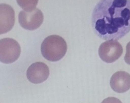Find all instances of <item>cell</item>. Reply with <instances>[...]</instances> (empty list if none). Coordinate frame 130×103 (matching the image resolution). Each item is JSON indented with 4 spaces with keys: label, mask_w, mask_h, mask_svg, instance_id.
I'll return each mask as SVG.
<instances>
[{
    "label": "cell",
    "mask_w": 130,
    "mask_h": 103,
    "mask_svg": "<svg viewBox=\"0 0 130 103\" xmlns=\"http://www.w3.org/2000/svg\"><path fill=\"white\" fill-rule=\"evenodd\" d=\"M67 45L60 36L54 35L45 39L41 46L43 57L48 61L56 62L60 60L66 54Z\"/></svg>",
    "instance_id": "7a4b0ae2"
},
{
    "label": "cell",
    "mask_w": 130,
    "mask_h": 103,
    "mask_svg": "<svg viewBox=\"0 0 130 103\" xmlns=\"http://www.w3.org/2000/svg\"><path fill=\"white\" fill-rule=\"evenodd\" d=\"M18 5L26 11H30L36 8L39 0H17Z\"/></svg>",
    "instance_id": "9c48e42d"
},
{
    "label": "cell",
    "mask_w": 130,
    "mask_h": 103,
    "mask_svg": "<svg viewBox=\"0 0 130 103\" xmlns=\"http://www.w3.org/2000/svg\"><path fill=\"white\" fill-rule=\"evenodd\" d=\"M126 53L124 56L125 61L126 63L130 65V41L126 46Z\"/></svg>",
    "instance_id": "30bf717a"
},
{
    "label": "cell",
    "mask_w": 130,
    "mask_h": 103,
    "mask_svg": "<svg viewBox=\"0 0 130 103\" xmlns=\"http://www.w3.org/2000/svg\"><path fill=\"white\" fill-rule=\"evenodd\" d=\"M112 90L119 93H124L130 89V75L124 71L116 72L112 75L110 81Z\"/></svg>",
    "instance_id": "ba28073f"
},
{
    "label": "cell",
    "mask_w": 130,
    "mask_h": 103,
    "mask_svg": "<svg viewBox=\"0 0 130 103\" xmlns=\"http://www.w3.org/2000/svg\"><path fill=\"white\" fill-rule=\"evenodd\" d=\"M123 48L117 40H108L103 43L99 49L100 58L107 63H112L118 59L123 53Z\"/></svg>",
    "instance_id": "277c9868"
},
{
    "label": "cell",
    "mask_w": 130,
    "mask_h": 103,
    "mask_svg": "<svg viewBox=\"0 0 130 103\" xmlns=\"http://www.w3.org/2000/svg\"><path fill=\"white\" fill-rule=\"evenodd\" d=\"M15 22L14 9L6 4H0V35L11 30Z\"/></svg>",
    "instance_id": "52a82bcc"
},
{
    "label": "cell",
    "mask_w": 130,
    "mask_h": 103,
    "mask_svg": "<svg viewBox=\"0 0 130 103\" xmlns=\"http://www.w3.org/2000/svg\"><path fill=\"white\" fill-rule=\"evenodd\" d=\"M92 24L101 39H121L130 31V0H100L93 11Z\"/></svg>",
    "instance_id": "6da1fadb"
},
{
    "label": "cell",
    "mask_w": 130,
    "mask_h": 103,
    "mask_svg": "<svg viewBox=\"0 0 130 103\" xmlns=\"http://www.w3.org/2000/svg\"><path fill=\"white\" fill-rule=\"evenodd\" d=\"M20 45L15 40L5 38L0 40V62L10 64L16 61L21 53Z\"/></svg>",
    "instance_id": "3957f363"
},
{
    "label": "cell",
    "mask_w": 130,
    "mask_h": 103,
    "mask_svg": "<svg viewBox=\"0 0 130 103\" xmlns=\"http://www.w3.org/2000/svg\"><path fill=\"white\" fill-rule=\"evenodd\" d=\"M102 103H122L121 101L115 97H109L104 99Z\"/></svg>",
    "instance_id": "8fae6325"
},
{
    "label": "cell",
    "mask_w": 130,
    "mask_h": 103,
    "mask_svg": "<svg viewBox=\"0 0 130 103\" xmlns=\"http://www.w3.org/2000/svg\"><path fill=\"white\" fill-rule=\"evenodd\" d=\"M19 20L23 28L28 30H34L42 24L44 15L41 11L37 8L30 11H21L19 14Z\"/></svg>",
    "instance_id": "5b68a950"
},
{
    "label": "cell",
    "mask_w": 130,
    "mask_h": 103,
    "mask_svg": "<svg viewBox=\"0 0 130 103\" xmlns=\"http://www.w3.org/2000/svg\"><path fill=\"white\" fill-rule=\"evenodd\" d=\"M49 69L47 65L42 62H37L32 63L29 67L26 76L30 82L40 84L47 80L49 76Z\"/></svg>",
    "instance_id": "8992f818"
}]
</instances>
